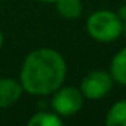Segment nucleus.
I'll return each mask as SVG.
<instances>
[{"mask_svg":"<svg viewBox=\"0 0 126 126\" xmlns=\"http://www.w3.org/2000/svg\"><path fill=\"white\" fill-rule=\"evenodd\" d=\"M67 76V62L58 50L39 47L31 50L19 70V82L24 92L33 96L52 95L62 86Z\"/></svg>","mask_w":126,"mask_h":126,"instance_id":"1","label":"nucleus"},{"mask_svg":"<svg viewBox=\"0 0 126 126\" xmlns=\"http://www.w3.org/2000/svg\"><path fill=\"white\" fill-rule=\"evenodd\" d=\"M86 31L99 43H111L123 34V19L117 12L99 9L86 19Z\"/></svg>","mask_w":126,"mask_h":126,"instance_id":"2","label":"nucleus"},{"mask_svg":"<svg viewBox=\"0 0 126 126\" xmlns=\"http://www.w3.org/2000/svg\"><path fill=\"white\" fill-rule=\"evenodd\" d=\"M85 104V96L80 92L79 88L74 86H61L52 94L50 107L52 111H55L58 116L71 117L77 114Z\"/></svg>","mask_w":126,"mask_h":126,"instance_id":"3","label":"nucleus"},{"mask_svg":"<svg viewBox=\"0 0 126 126\" xmlns=\"http://www.w3.org/2000/svg\"><path fill=\"white\" fill-rule=\"evenodd\" d=\"M114 80L110 71L104 70H94L88 73L80 82V92L83 94L85 99H102L107 96L113 89Z\"/></svg>","mask_w":126,"mask_h":126,"instance_id":"4","label":"nucleus"},{"mask_svg":"<svg viewBox=\"0 0 126 126\" xmlns=\"http://www.w3.org/2000/svg\"><path fill=\"white\" fill-rule=\"evenodd\" d=\"M24 89L19 80L11 77H0V108H9L15 105Z\"/></svg>","mask_w":126,"mask_h":126,"instance_id":"5","label":"nucleus"},{"mask_svg":"<svg viewBox=\"0 0 126 126\" xmlns=\"http://www.w3.org/2000/svg\"><path fill=\"white\" fill-rule=\"evenodd\" d=\"M108 71H110L114 83L126 86V47L120 49L113 56Z\"/></svg>","mask_w":126,"mask_h":126,"instance_id":"6","label":"nucleus"},{"mask_svg":"<svg viewBox=\"0 0 126 126\" xmlns=\"http://www.w3.org/2000/svg\"><path fill=\"white\" fill-rule=\"evenodd\" d=\"M53 5L56 12L65 19H77L83 11L82 0H56Z\"/></svg>","mask_w":126,"mask_h":126,"instance_id":"7","label":"nucleus"},{"mask_svg":"<svg viewBox=\"0 0 126 126\" xmlns=\"http://www.w3.org/2000/svg\"><path fill=\"white\" fill-rule=\"evenodd\" d=\"M108 126H126V98L114 102L105 116Z\"/></svg>","mask_w":126,"mask_h":126,"instance_id":"8","label":"nucleus"},{"mask_svg":"<svg viewBox=\"0 0 126 126\" xmlns=\"http://www.w3.org/2000/svg\"><path fill=\"white\" fill-rule=\"evenodd\" d=\"M27 125L28 126H61L62 117L58 116L55 111H37L28 119Z\"/></svg>","mask_w":126,"mask_h":126,"instance_id":"9","label":"nucleus"},{"mask_svg":"<svg viewBox=\"0 0 126 126\" xmlns=\"http://www.w3.org/2000/svg\"><path fill=\"white\" fill-rule=\"evenodd\" d=\"M117 14H119V16H120L123 21H126V6H122V8L119 9V12H117Z\"/></svg>","mask_w":126,"mask_h":126,"instance_id":"10","label":"nucleus"},{"mask_svg":"<svg viewBox=\"0 0 126 126\" xmlns=\"http://www.w3.org/2000/svg\"><path fill=\"white\" fill-rule=\"evenodd\" d=\"M3 33H2V30H0V49H2V46H3Z\"/></svg>","mask_w":126,"mask_h":126,"instance_id":"11","label":"nucleus"},{"mask_svg":"<svg viewBox=\"0 0 126 126\" xmlns=\"http://www.w3.org/2000/svg\"><path fill=\"white\" fill-rule=\"evenodd\" d=\"M37 2H42V3H55L56 0H37Z\"/></svg>","mask_w":126,"mask_h":126,"instance_id":"12","label":"nucleus"},{"mask_svg":"<svg viewBox=\"0 0 126 126\" xmlns=\"http://www.w3.org/2000/svg\"><path fill=\"white\" fill-rule=\"evenodd\" d=\"M123 34L126 36V21H123Z\"/></svg>","mask_w":126,"mask_h":126,"instance_id":"13","label":"nucleus"},{"mask_svg":"<svg viewBox=\"0 0 126 126\" xmlns=\"http://www.w3.org/2000/svg\"><path fill=\"white\" fill-rule=\"evenodd\" d=\"M6 2H9V0H6Z\"/></svg>","mask_w":126,"mask_h":126,"instance_id":"14","label":"nucleus"}]
</instances>
